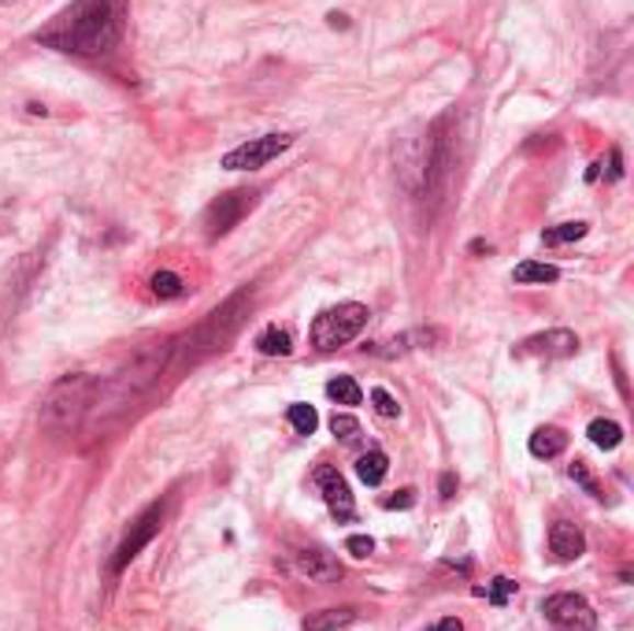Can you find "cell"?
<instances>
[{
  "label": "cell",
  "instance_id": "1",
  "mask_svg": "<svg viewBox=\"0 0 634 631\" xmlns=\"http://www.w3.org/2000/svg\"><path fill=\"white\" fill-rule=\"evenodd\" d=\"M126 15H131V0H75L60 15L48 19V26L34 34V42L93 60V56H109L123 42Z\"/></svg>",
  "mask_w": 634,
  "mask_h": 631
},
{
  "label": "cell",
  "instance_id": "2",
  "mask_svg": "<svg viewBox=\"0 0 634 631\" xmlns=\"http://www.w3.org/2000/svg\"><path fill=\"white\" fill-rule=\"evenodd\" d=\"M171 346H174V338L145 346L112 379H101L93 413L82 431H90V435L112 431V427H120L138 405L149 402L156 394V386H160V379L171 375Z\"/></svg>",
  "mask_w": 634,
  "mask_h": 631
},
{
  "label": "cell",
  "instance_id": "3",
  "mask_svg": "<svg viewBox=\"0 0 634 631\" xmlns=\"http://www.w3.org/2000/svg\"><path fill=\"white\" fill-rule=\"evenodd\" d=\"M397 182L412 198H431L449 174V115L423 126L412 138H405L394 153Z\"/></svg>",
  "mask_w": 634,
  "mask_h": 631
},
{
  "label": "cell",
  "instance_id": "4",
  "mask_svg": "<svg viewBox=\"0 0 634 631\" xmlns=\"http://www.w3.org/2000/svg\"><path fill=\"white\" fill-rule=\"evenodd\" d=\"M249 308H252V290H241V294L227 297L216 313H208L193 327L190 335L174 338L171 346V375L174 372H186V368L201 364L204 357L219 353L234 342V335L241 331V324L249 319Z\"/></svg>",
  "mask_w": 634,
  "mask_h": 631
},
{
  "label": "cell",
  "instance_id": "5",
  "mask_svg": "<svg viewBox=\"0 0 634 631\" xmlns=\"http://www.w3.org/2000/svg\"><path fill=\"white\" fill-rule=\"evenodd\" d=\"M97 391H101V379L90 372H67L56 379L42 397V409L37 420L48 435H78L93 413Z\"/></svg>",
  "mask_w": 634,
  "mask_h": 631
},
{
  "label": "cell",
  "instance_id": "6",
  "mask_svg": "<svg viewBox=\"0 0 634 631\" xmlns=\"http://www.w3.org/2000/svg\"><path fill=\"white\" fill-rule=\"evenodd\" d=\"M367 305H360V301H341L335 308H324V313L316 316V324H312V346L319 349V353H335V349L349 346L353 338L367 327Z\"/></svg>",
  "mask_w": 634,
  "mask_h": 631
},
{
  "label": "cell",
  "instance_id": "7",
  "mask_svg": "<svg viewBox=\"0 0 634 631\" xmlns=\"http://www.w3.org/2000/svg\"><path fill=\"white\" fill-rule=\"evenodd\" d=\"M257 198H260L257 190H230V193H219V198L212 201V205L204 209V216H201L204 235H208L212 241L223 238V235H230V230L249 216V209L257 205Z\"/></svg>",
  "mask_w": 634,
  "mask_h": 631
},
{
  "label": "cell",
  "instance_id": "8",
  "mask_svg": "<svg viewBox=\"0 0 634 631\" xmlns=\"http://www.w3.org/2000/svg\"><path fill=\"white\" fill-rule=\"evenodd\" d=\"M163 512H168V505L163 502H152V505H145L141 509V517L126 528V536L120 539V547H115V557H112V572L120 576V572L131 565L138 553L149 547V542L156 539V531L163 528Z\"/></svg>",
  "mask_w": 634,
  "mask_h": 631
},
{
  "label": "cell",
  "instance_id": "9",
  "mask_svg": "<svg viewBox=\"0 0 634 631\" xmlns=\"http://www.w3.org/2000/svg\"><path fill=\"white\" fill-rule=\"evenodd\" d=\"M542 613L553 624V631H598V613L582 595H550L542 601Z\"/></svg>",
  "mask_w": 634,
  "mask_h": 631
},
{
  "label": "cell",
  "instance_id": "10",
  "mask_svg": "<svg viewBox=\"0 0 634 631\" xmlns=\"http://www.w3.org/2000/svg\"><path fill=\"white\" fill-rule=\"evenodd\" d=\"M290 145H294V134H263V138H249L223 157V168L227 171H257V168H263V164L275 160L279 153H286Z\"/></svg>",
  "mask_w": 634,
  "mask_h": 631
},
{
  "label": "cell",
  "instance_id": "11",
  "mask_svg": "<svg viewBox=\"0 0 634 631\" xmlns=\"http://www.w3.org/2000/svg\"><path fill=\"white\" fill-rule=\"evenodd\" d=\"M575 349H579V338L571 331H542V335H531L523 338L520 346H516V357H545V361H564V357H571Z\"/></svg>",
  "mask_w": 634,
  "mask_h": 631
},
{
  "label": "cell",
  "instance_id": "12",
  "mask_svg": "<svg viewBox=\"0 0 634 631\" xmlns=\"http://www.w3.org/2000/svg\"><path fill=\"white\" fill-rule=\"evenodd\" d=\"M316 483L319 491H324V502L330 505V512H335L338 520H353V491H349V483L341 480L335 464H319Z\"/></svg>",
  "mask_w": 634,
  "mask_h": 631
},
{
  "label": "cell",
  "instance_id": "13",
  "mask_svg": "<svg viewBox=\"0 0 634 631\" xmlns=\"http://www.w3.org/2000/svg\"><path fill=\"white\" fill-rule=\"evenodd\" d=\"M294 568L301 579H308V584H338L341 579L338 557L327 550H301L294 557Z\"/></svg>",
  "mask_w": 634,
  "mask_h": 631
},
{
  "label": "cell",
  "instance_id": "14",
  "mask_svg": "<svg viewBox=\"0 0 634 631\" xmlns=\"http://www.w3.org/2000/svg\"><path fill=\"white\" fill-rule=\"evenodd\" d=\"M434 342H442V331H434V327H416V331H405V335L389 338V342H375L364 349L372 357H405V353H412V349H423Z\"/></svg>",
  "mask_w": 634,
  "mask_h": 631
},
{
  "label": "cell",
  "instance_id": "15",
  "mask_svg": "<svg viewBox=\"0 0 634 631\" xmlns=\"http://www.w3.org/2000/svg\"><path fill=\"white\" fill-rule=\"evenodd\" d=\"M550 550H553V557L557 561H579L582 553H587V536H582L575 523H568V520H557L550 528Z\"/></svg>",
  "mask_w": 634,
  "mask_h": 631
},
{
  "label": "cell",
  "instance_id": "16",
  "mask_svg": "<svg viewBox=\"0 0 634 631\" xmlns=\"http://www.w3.org/2000/svg\"><path fill=\"white\" fill-rule=\"evenodd\" d=\"M527 450H531V458H539V461L561 458V453L568 450V435H564L561 427H539V431L531 435V442H527Z\"/></svg>",
  "mask_w": 634,
  "mask_h": 631
},
{
  "label": "cell",
  "instance_id": "17",
  "mask_svg": "<svg viewBox=\"0 0 634 631\" xmlns=\"http://www.w3.org/2000/svg\"><path fill=\"white\" fill-rule=\"evenodd\" d=\"M360 617L356 606H335V609H319V613L305 617V631H338L349 628Z\"/></svg>",
  "mask_w": 634,
  "mask_h": 631
},
{
  "label": "cell",
  "instance_id": "18",
  "mask_svg": "<svg viewBox=\"0 0 634 631\" xmlns=\"http://www.w3.org/2000/svg\"><path fill=\"white\" fill-rule=\"evenodd\" d=\"M257 349L263 357H290V353H294V338H290L286 327L271 324L257 335Z\"/></svg>",
  "mask_w": 634,
  "mask_h": 631
},
{
  "label": "cell",
  "instance_id": "19",
  "mask_svg": "<svg viewBox=\"0 0 634 631\" xmlns=\"http://www.w3.org/2000/svg\"><path fill=\"white\" fill-rule=\"evenodd\" d=\"M512 279L520 286H545V283H561V268L539 264V260H523L520 268L512 271Z\"/></svg>",
  "mask_w": 634,
  "mask_h": 631
},
{
  "label": "cell",
  "instance_id": "20",
  "mask_svg": "<svg viewBox=\"0 0 634 631\" xmlns=\"http://www.w3.org/2000/svg\"><path fill=\"white\" fill-rule=\"evenodd\" d=\"M386 472H389V458L383 450H367L364 458L356 461V475L367 483V487H378V483L386 480Z\"/></svg>",
  "mask_w": 634,
  "mask_h": 631
},
{
  "label": "cell",
  "instance_id": "21",
  "mask_svg": "<svg viewBox=\"0 0 634 631\" xmlns=\"http://www.w3.org/2000/svg\"><path fill=\"white\" fill-rule=\"evenodd\" d=\"M149 286H152V297H160V301H174L186 294V279H182L179 271H156L149 279Z\"/></svg>",
  "mask_w": 634,
  "mask_h": 631
},
{
  "label": "cell",
  "instance_id": "22",
  "mask_svg": "<svg viewBox=\"0 0 634 631\" xmlns=\"http://www.w3.org/2000/svg\"><path fill=\"white\" fill-rule=\"evenodd\" d=\"M327 397H330V402H338V405H360V402H364V391L356 386L353 375H335L327 383Z\"/></svg>",
  "mask_w": 634,
  "mask_h": 631
},
{
  "label": "cell",
  "instance_id": "23",
  "mask_svg": "<svg viewBox=\"0 0 634 631\" xmlns=\"http://www.w3.org/2000/svg\"><path fill=\"white\" fill-rule=\"evenodd\" d=\"M587 223H579V219H571V223H557V227H550V230H542V246H568V241H579V238H587Z\"/></svg>",
  "mask_w": 634,
  "mask_h": 631
},
{
  "label": "cell",
  "instance_id": "24",
  "mask_svg": "<svg viewBox=\"0 0 634 631\" xmlns=\"http://www.w3.org/2000/svg\"><path fill=\"white\" fill-rule=\"evenodd\" d=\"M590 442L598 446V450H616V446L623 442V427L616 420H593L587 427Z\"/></svg>",
  "mask_w": 634,
  "mask_h": 631
},
{
  "label": "cell",
  "instance_id": "25",
  "mask_svg": "<svg viewBox=\"0 0 634 631\" xmlns=\"http://www.w3.org/2000/svg\"><path fill=\"white\" fill-rule=\"evenodd\" d=\"M475 595L486 598V601H490V606H505V601H509V598L516 595V579H509V576H494L486 587H475Z\"/></svg>",
  "mask_w": 634,
  "mask_h": 631
},
{
  "label": "cell",
  "instance_id": "26",
  "mask_svg": "<svg viewBox=\"0 0 634 631\" xmlns=\"http://www.w3.org/2000/svg\"><path fill=\"white\" fill-rule=\"evenodd\" d=\"M286 420H290V427H294L297 435H312L319 427V413L312 409V405H290Z\"/></svg>",
  "mask_w": 634,
  "mask_h": 631
},
{
  "label": "cell",
  "instance_id": "27",
  "mask_svg": "<svg viewBox=\"0 0 634 631\" xmlns=\"http://www.w3.org/2000/svg\"><path fill=\"white\" fill-rule=\"evenodd\" d=\"M372 405H375L378 416H386V420H397V416H401V405H397V397L389 394V391H383V386H375V391H372Z\"/></svg>",
  "mask_w": 634,
  "mask_h": 631
},
{
  "label": "cell",
  "instance_id": "28",
  "mask_svg": "<svg viewBox=\"0 0 634 631\" xmlns=\"http://www.w3.org/2000/svg\"><path fill=\"white\" fill-rule=\"evenodd\" d=\"M568 475H571V480L579 483V487L587 491V494H593V498H604V494H601V483H598V480H593V475H590L587 461H575L571 469H568Z\"/></svg>",
  "mask_w": 634,
  "mask_h": 631
},
{
  "label": "cell",
  "instance_id": "29",
  "mask_svg": "<svg viewBox=\"0 0 634 631\" xmlns=\"http://www.w3.org/2000/svg\"><path fill=\"white\" fill-rule=\"evenodd\" d=\"M330 431H335L341 442H353L356 435H360V424L353 420V416H346V413H335V416H330Z\"/></svg>",
  "mask_w": 634,
  "mask_h": 631
},
{
  "label": "cell",
  "instance_id": "30",
  "mask_svg": "<svg viewBox=\"0 0 634 631\" xmlns=\"http://www.w3.org/2000/svg\"><path fill=\"white\" fill-rule=\"evenodd\" d=\"M598 168H604V182H616L623 174V153L609 149V160H598Z\"/></svg>",
  "mask_w": 634,
  "mask_h": 631
},
{
  "label": "cell",
  "instance_id": "31",
  "mask_svg": "<svg viewBox=\"0 0 634 631\" xmlns=\"http://www.w3.org/2000/svg\"><path fill=\"white\" fill-rule=\"evenodd\" d=\"M346 550L353 553V557H372V553H375V542L367 539V536H349V539H346Z\"/></svg>",
  "mask_w": 634,
  "mask_h": 631
},
{
  "label": "cell",
  "instance_id": "32",
  "mask_svg": "<svg viewBox=\"0 0 634 631\" xmlns=\"http://www.w3.org/2000/svg\"><path fill=\"white\" fill-rule=\"evenodd\" d=\"M386 509H408V505H416V491H397L394 498L383 502Z\"/></svg>",
  "mask_w": 634,
  "mask_h": 631
},
{
  "label": "cell",
  "instance_id": "33",
  "mask_svg": "<svg viewBox=\"0 0 634 631\" xmlns=\"http://www.w3.org/2000/svg\"><path fill=\"white\" fill-rule=\"evenodd\" d=\"M438 487H442V498H453V494H456V475L445 472L442 480H438Z\"/></svg>",
  "mask_w": 634,
  "mask_h": 631
},
{
  "label": "cell",
  "instance_id": "34",
  "mask_svg": "<svg viewBox=\"0 0 634 631\" xmlns=\"http://www.w3.org/2000/svg\"><path fill=\"white\" fill-rule=\"evenodd\" d=\"M431 631H464V624H461L456 617H445V620H438Z\"/></svg>",
  "mask_w": 634,
  "mask_h": 631
},
{
  "label": "cell",
  "instance_id": "35",
  "mask_svg": "<svg viewBox=\"0 0 634 631\" xmlns=\"http://www.w3.org/2000/svg\"><path fill=\"white\" fill-rule=\"evenodd\" d=\"M327 23L335 26V31H346V26H349V19H346V15H338V12H330V15H327Z\"/></svg>",
  "mask_w": 634,
  "mask_h": 631
},
{
  "label": "cell",
  "instance_id": "36",
  "mask_svg": "<svg viewBox=\"0 0 634 631\" xmlns=\"http://www.w3.org/2000/svg\"><path fill=\"white\" fill-rule=\"evenodd\" d=\"M490 249H494V246H490V241H483V238L472 241V252H490Z\"/></svg>",
  "mask_w": 634,
  "mask_h": 631
},
{
  "label": "cell",
  "instance_id": "37",
  "mask_svg": "<svg viewBox=\"0 0 634 631\" xmlns=\"http://www.w3.org/2000/svg\"><path fill=\"white\" fill-rule=\"evenodd\" d=\"M4 4H12V0H0V8H4Z\"/></svg>",
  "mask_w": 634,
  "mask_h": 631
}]
</instances>
